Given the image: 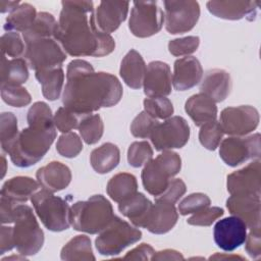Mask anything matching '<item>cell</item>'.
Segmentation results:
<instances>
[{"mask_svg": "<svg viewBox=\"0 0 261 261\" xmlns=\"http://www.w3.org/2000/svg\"><path fill=\"white\" fill-rule=\"evenodd\" d=\"M260 196L231 195L226 207L231 215L241 218L250 229L260 228Z\"/></svg>", "mask_w": 261, "mask_h": 261, "instance_id": "cell-20", "label": "cell"}, {"mask_svg": "<svg viewBox=\"0 0 261 261\" xmlns=\"http://www.w3.org/2000/svg\"><path fill=\"white\" fill-rule=\"evenodd\" d=\"M119 160V149L112 143H104L100 147L94 149L90 155V162L93 169L100 174L113 170L118 165Z\"/></svg>", "mask_w": 261, "mask_h": 261, "instance_id": "cell-28", "label": "cell"}, {"mask_svg": "<svg viewBox=\"0 0 261 261\" xmlns=\"http://www.w3.org/2000/svg\"><path fill=\"white\" fill-rule=\"evenodd\" d=\"M186 191H187L186 184L182 181V179L173 178L170 180L165 191L159 196L155 197V201H160V202L173 205L181 198V196L186 193Z\"/></svg>", "mask_w": 261, "mask_h": 261, "instance_id": "cell-50", "label": "cell"}, {"mask_svg": "<svg viewBox=\"0 0 261 261\" xmlns=\"http://www.w3.org/2000/svg\"><path fill=\"white\" fill-rule=\"evenodd\" d=\"M219 123L224 134L246 136L258 126L259 112L250 105L226 107L220 113Z\"/></svg>", "mask_w": 261, "mask_h": 261, "instance_id": "cell-14", "label": "cell"}, {"mask_svg": "<svg viewBox=\"0 0 261 261\" xmlns=\"http://www.w3.org/2000/svg\"><path fill=\"white\" fill-rule=\"evenodd\" d=\"M151 260H184V256L178 251L165 249L159 252H155Z\"/></svg>", "mask_w": 261, "mask_h": 261, "instance_id": "cell-55", "label": "cell"}, {"mask_svg": "<svg viewBox=\"0 0 261 261\" xmlns=\"http://www.w3.org/2000/svg\"><path fill=\"white\" fill-rule=\"evenodd\" d=\"M1 97L6 104L12 107H24L32 101L30 93L21 86L1 87Z\"/></svg>", "mask_w": 261, "mask_h": 261, "instance_id": "cell-44", "label": "cell"}, {"mask_svg": "<svg viewBox=\"0 0 261 261\" xmlns=\"http://www.w3.org/2000/svg\"><path fill=\"white\" fill-rule=\"evenodd\" d=\"M37 14L36 8L33 5L30 3H20V5L6 17L4 30L6 32L24 33L33 25Z\"/></svg>", "mask_w": 261, "mask_h": 261, "instance_id": "cell-33", "label": "cell"}, {"mask_svg": "<svg viewBox=\"0 0 261 261\" xmlns=\"http://www.w3.org/2000/svg\"><path fill=\"white\" fill-rule=\"evenodd\" d=\"M11 259H16V260H18V259H21V260H23V259H25V256H23V255H21V256H15V255H13V256H10V257H6V258H3V259H2V261L11 260Z\"/></svg>", "mask_w": 261, "mask_h": 261, "instance_id": "cell-59", "label": "cell"}, {"mask_svg": "<svg viewBox=\"0 0 261 261\" xmlns=\"http://www.w3.org/2000/svg\"><path fill=\"white\" fill-rule=\"evenodd\" d=\"M56 150L63 157L73 158L83 150L82 139L75 133H64L56 143Z\"/></svg>", "mask_w": 261, "mask_h": 261, "instance_id": "cell-42", "label": "cell"}, {"mask_svg": "<svg viewBox=\"0 0 261 261\" xmlns=\"http://www.w3.org/2000/svg\"><path fill=\"white\" fill-rule=\"evenodd\" d=\"M230 90L231 79L229 73L219 68L208 70L200 85V93L205 94L215 103L225 100Z\"/></svg>", "mask_w": 261, "mask_h": 261, "instance_id": "cell-24", "label": "cell"}, {"mask_svg": "<svg viewBox=\"0 0 261 261\" xmlns=\"http://www.w3.org/2000/svg\"><path fill=\"white\" fill-rule=\"evenodd\" d=\"M153 157V150L147 141L134 142L127 150V162L133 167H141Z\"/></svg>", "mask_w": 261, "mask_h": 261, "instance_id": "cell-41", "label": "cell"}, {"mask_svg": "<svg viewBox=\"0 0 261 261\" xmlns=\"http://www.w3.org/2000/svg\"><path fill=\"white\" fill-rule=\"evenodd\" d=\"M203 68L194 56H186L175 60L173 65L172 85L176 91H186L202 81Z\"/></svg>", "mask_w": 261, "mask_h": 261, "instance_id": "cell-22", "label": "cell"}, {"mask_svg": "<svg viewBox=\"0 0 261 261\" xmlns=\"http://www.w3.org/2000/svg\"><path fill=\"white\" fill-rule=\"evenodd\" d=\"M151 201L142 193H136L128 199L118 203V209L123 216L127 217L130 222L138 227L140 221L150 209Z\"/></svg>", "mask_w": 261, "mask_h": 261, "instance_id": "cell-34", "label": "cell"}, {"mask_svg": "<svg viewBox=\"0 0 261 261\" xmlns=\"http://www.w3.org/2000/svg\"><path fill=\"white\" fill-rule=\"evenodd\" d=\"M190 138V126L181 116H171L153 128L150 139L157 151L184 147Z\"/></svg>", "mask_w": 261, "mask_h": 261, "instance_id": "cell-12", "label": "cell"}, {"mask_svg": "<svg viewBox=\"0 0 261 261\" xmlns=\"http://www.w3.org/2000/svg\"><path fill=\"white\" fill-rule=\"evenodd\" d=\"M36 176L42 189L55 193L65 189L70 184L71 171L65 164L59 161H51L39 168Z\"/></svg>", "mask_w": 261, "mask_h": 261, "instance_id": "cell-23", "label": "cell"}, {"mask_svg": "<svg viewBox=\"0 0 261 261\" xmlns=\"http://www.w3.org/2000/svg\"><path fill=\"white\" fill-rule=\"evenodd\" d=\"M106 191L114 202L121 203L138 192L137 178L127 172L117 173L107 182Z\"/></svg>", "mask_w": 261, "mask_h": 261, "instance_id": "cell-30", "label": "cell"}, {"mask_svg": "<svg viewBox=\"0 0 261 261\" xmlns=\"http://www.w3.org/2000/svg\"><path fill=\"white\" fill-rule=\"evenodd\" d=\"M17 204L2 198L0 199V220L2 224L12 223L13 220V211Z\"/></svg>", "mask_w": 261, "mask_h": 261, "instance_id": "cell-54", "label": "cell"}, {"mask_svg": "<svg viewBox=\"0 0 261 261\" xmlns=\"http://www.w3.org/2000/svg\"><path fill=\"white\" fill-rule=\"evenodd\" d=\"M200 127L201 128L199 132V141L201 145L207 150L214 151L219 146L222 136L224 134L219 121H210Z\"/></svg>", "mask_w": 261, "mask_h": 261, "instance_id": "cell-38", "label": "cell"}, {"mask_svg": "<svg viewBox=\"0 0 261 261\" xmlns=\"http://www.w3.org/2000/svg\"><path fill=\"white\" fill-rule=\"evenodd\" d=\"M25 47L16 32H6L1 37V52L3 56L12 58H20L24 55Z\"/></svg>", "mask_w": 261, "mask_h": 261, "instance_id": "cell-43", "label": "cell"}, {"mask_svg": "<svg viewBox=\"0 0 261 261\" xmlns=\"http://www.w3.org/2000/svg\"><path fill=\"white\" fill-rule=\"evenodd\" d=\"M38 180L29 176H14L6 180L1 189V197L15 204H23L40 190Z\"/></svg>", "mask_w": 261, "mask_h": 261, "instance_id": "cell-25", "label": "cell"}, {"mask_svg": "<svg viewBox=\"0 0 261 261\" xmlns=\"http://www.w3.org/2000/svg\"><path fill=\"white\" fill-rule=\"evenodd\" d=\"M260 1H237V0H226V1H208L207 9L211 14L216 17L238 20L242 18H247L248 20H253L256 16L257 8Z\"/></svg>", "mask_w": 261, "mask_h": 261, "instance_id": "cell-21", "label": "cell"}, {"mask_svg": "<svg viewBox=\"0 0 261 261\" xmlns=\"http://www.w3.org/2000/svg\"><path fill=\"white\" fill-rule=\"evenodd\" d=\"M215 244L223 251H233L241 247L247 238V225L245 222L232 215L218 220L213 229Z\"/></svg>", "mask_w": 261, "mask_h": 261, "instance_id": "cell-16", "label": "cell"}, {"mask_svg": "<svg viewBox=\"0 0 261 261\" xmlns=\"http://www.w3.org/2000/svg\"><path fill=\"white\" fill-rule=\"evenodd\" d=\"M210 198L203 193H193L184 198L178 204V212L181 215L194 214L205 207L210 206Z\"/></svg>", "mask_w": 261, "mask_h": 261, "instance_id": "cell-45", "label": "cell"}, {"mask_svg": "<svg viewBox=\"0 0 261 261\" xmlns=\"http://www.w3.org/2000/svg\"><path fill=\"white\" fill-rule=\"evenodd\" d=\"M210 260H245V258L241 257V256H238V255H226V254H215L211 257H209Z\"/></svg>", "mask_w": 261, "mask_h": 261, "instance_id": "cell-57", "label": "cell"}, {"mask_svg": "<svg viewBox=\"0 0 261 261\" xmlns=\"http://www.w3.org/2000/svg\"><path fill=\"white\" fill-rule=\"evenodd\" d=\"M31 202L38 217L49 230L62 231L70 226V207L62 198L41 189L32 196Z\"/></svg>", "mask_w": 261, "mask_h": 261, "instance_id": "cell-7", "label": "cell"}, {"mask_svg": "<svg viewBox=\"0 0 261 261\" xmlns=\"http://www.w3.org/2000/svg\"><path fill=\"white\" fill-rule=\"evenodd\" d=\"M147 65L141 54L132 49L122 58L119 68V74L122 81L132 89H140L146 73Z\"/></svg>", "mask_w": 261, "mask_h": 261, "instance_id": "cell-27", "label": "cell"}, {"mask_svg": "<svg viewBox=\"0 0 261 261\" xmlns=\"http://www.w3.org/2000/svg\"><path fill=\"white\" fill-rule=\"evenodd\" d=\"M1 163H2V170H1V177H3L5 175L6 172V160L5 157L2 155L1 156Z\"/></svg>", "mask_w": 261, "mask_h": 261, "instance_id": "cell-58", "label": "cell"}, {"mask_svg": "<svg viewBox=\"0 0 261 261\" xmlns=\"http://www.w3.org/2000/svg\"><path fill=\"white\" fill-rule=\"evenodd\" d=\"M164 23V12L156 1H135L130 10L128 28L139 38L157 34Z\"/></svg>", "mask_w": 261, "mask_h": 261, "instance_id": "cell-10", "label": "cell"}, {"mask_svg": "<svg viewBox=\"0 0 261 261\" xmlns=\"http://www.w3.org/2000/svg\"><path fill=\"white\" fill-rule=\"evenodd\" d=\"M260 134L231 136L219 145V156L229 166H237L251 159H259L261 154Z\"/></svg>", "mask_w": 261, "mask_h": 261, "instance_id": "cell-11", "label": "cell"}, {"mask_svg": "<svg viewBox=\"0 0 261 261\" xmlns=\"http://www.w3.org/2000/svg\"><path fill=\"white\" fill-rule=\"evenodd\" d=\"M185 110L197 126L216 120V103L203 93L191 96L185 104Z\"/></svg>", "mask_w": 261, "mask_h": 261, "instance_id": "cell-26", "label": "cell"}, {"mask_svg": "<svg viewBox=\"0 0 261 261\" xmlns=\"http://www.w3.org/2000/svg\"><path fill=\"white\" fill-rule=\"evenodd\" d=\"M60 258L66 261H94L91 240L86 234H79L69 240L61 249Z\"/></svg>", "mask_w": 261, "mask_h": 261, "instance_id": "cell-32", "label": "cell"}, {"mask_svg": "<svg viewBox=\"0 0 261 261\" xmlns=\"http://www.w3.org/2000/svg\"><path fill=\"white\" fill-rule=\"evenodd\" d=\"M180 167L181 159L177 153L171 150L163 151L145 164L141 174L144 189L154 197L159 196L179 172Z\"/></svg>", "mask_w": 261, "mask_h": 261, "instance_id": "cell-6", "label": "cell"}, {"mask_svg": "<svg viewBox=\"0 0 261 261\" xmlns=\"http://www.w3.org/2000/svg\"><path fill=\"white\" fill-rule=\"evenodd\" d=\"M199 44L198 36H188L169 41L168 50L173 56H188L197 51Z\"/></svg>", "mask_w": 261, "mask_h": 261, "instance_id": "cell-47", "label": "cell"}, {"mask_svg": "<svg viewBox=\"0 0 261 261\" xmlns=\"http://www.w3.org/2000/svg\"><path fill=\"white\" fill-rule=\"evenodd\" d=\"M56 138L54 122L29 124L18 133L6 153L17 167H30L39 162Z\"/></svg>", "mask_w": 261, "mask_h": 261, "instance_id": "cell-3", "label": "cell"}, {"mask_svg": "<svg viewBox=\"0 0 261 261\" xmlns=\"http://www.w3.org/2000/svg\"><path fill=\"white\" fill-rule=\"evenodd\" d=\"M24 60L35 71L62 65L66 53L54 38H42L25 43Z\"/></svg>", "mask_w": 261, "mask_h": 261, "instance_id": "cell-9", "label": "cell"}, {"mask_svg": "<svg viewBox=\"0 0 261 261\" xmlns=\"http://www.w3.org/2000/svg\"><path fill=\"white\" fill-rule=\"evenodd\" d=\"M157 123L158 120L156 118L149 115L146 111H142L134 118L130 124V133L136 138H150L151 133Z\"/></svg>", "mask_w": 261, "mask_h": 261, "instance_id": "cell-46", "label": "cell"}, {"mask_svg": "<svg viewBox=\"0 0 261 261\" xmlns=\"http://www.w3.org/2000/svg\"><path fill=\"white\" fill-rule=\"evenodd\" d=\"M143 103L144 111L156 119H167L174 111L171 101L166 97H148Z\"/></svg>", "mask_w": 261, "mask_h": 261, "instance_id": "cell-37", "label": "cell"}, {"mask_svg": "<svg viewBox=\"0 0 261 261\" xmlns=\"http://www.w3.org/2000/svg\"><path fill=\"white\" fill-rule=\"evenodd\" d=\"M223 213H224L223 209L220 207L208 206L194 213L191 217L188 218L187 222L191 225H196V226H209L216 219L221 217Z\"/></svg>", "mask_w": 261, "mask_h": 261, "instance_id": "cell-48", "label": "cell"}, {"mask_svg": "<svg viewBox=\"0 0 261 261\" xmlns=\"http://www.w3.org/2000/svg\"><path fill=\"white\" fill-rule=\"evenodd\" d=\"M227 191L230 195H261V162L256 159L247 166L227 175Z\"/></svg>", "mask_w": 261, "mask_h": 261, "instance_id": "cell-15", "label": "cell"}, {"mask_svg": "<svg viewBox=\"0 0 261 261\" xmlns=\"http://www.w3.org/2000/svg\"><path fill=\"white\" fill-rule=\"evenodd\" d=\"M164 22L169 34H184L191 31L200 16L197 1H164Z\"/></svg>", "mask_w": 261, "mask_h": 261, "instance_id": "cell-13", "label": "cell"}, {"mask_svg": "<svg viewBox=\"0 0 261 261\" xmlns=\"http://www.w3.org/2000/svg\"><path fill=\"white\" fill-rule=\"evenodd\" d=\"M141 237L142 231L137 226L135 227L114 215L109 224L99 232L95 240V245L101 255L113 256L137 243Z\"/></svg>", "mask_w": 261, "mask_h": 261, "instance_id": "cell-8", "label": "cell"}, {"mask_svg": "<svg viewBox=\"0 0 261 261\" xmlns=\"http://www.w3.org/2000/svg\"><path fill=\"white\" fill-rule=\"evenodd\" d=\"M29 79L28 63L23 58L1 56V87H18Z\"/></svg>", "mask_w": 261, "mask_h": 261, "instance_id": "cell-29", "label": "cell"}, {"mask_svg": "<svg viewBox=\"0 0 261 261\" xmlns=\"http://www.w3.org/2000/svg\"><path fill=\"white\" fill-rule=\"evenodd\" d=\"M54 39L73 57H102L115 48L114 39L100 32L94 22L92 1H62Z\"/></svg>", "mask_w": 261, "mask_h": 261, "instance_id": "cell-2", "label": "cell"}, {"mask_svg": "<svg viewBox=\"0 0 261 261\" xmlns=\"http://www.w3.org/2000/svg\"><path fill=\"white\" fill-rule=\"evenodd\" d=\"M87 114H80L66 107H60L53 116L55 127L61 133H69L74 128H79V125Z\"/></svg>", "mask_w": 261, "mask_h": 261, "instance_id": "cell-39", "label": "cell"}, {"mask_svg": "<svg viewBox=\"0 0 261 261\" xmlns=\"http://www.w3.org/2000/svg\"><path fill=\"white\" fill-rule=\"evenodd\" d=\"M172 75L170 67L162 61H151L146 68L143 82L147 97H166L171 93Z\"/></svg>", "mask_w": 261, "mask_h": 261, "instance_id": "cell-19", "label": "cell"}, {"mask_svg": "<svg viewBox=\"0 0 261 261\" xmlns=\"http://www.w3.org/2000/svg\"><path fill=\"white\" fill-rule=\"evenodd\" d=\"M122 97L118 79L108 72H96L83 59L70 61L62 93L64 107L80 114H91L100 108L116 105Z\"/></svg>", "mask_w": 261, "mask_h": 261, "instance_id": "cell-1", "label": "cell"}, {"mask_svg": "<svg viewBox=\"0 0 261 261\" xmlns=\"http://www.w3.org/2000/svg\"><path fill=\"white\" fill-rule=\"evenodd\" d=\"M79 132L82 139L88 144L93 145L100 141L104 132V124L99 114H87L79 125Z\"/></svg>", "mask_w": 261, "mask_h": 261, "instance_id": "cell-36", "label": "cell"}, {"mask_svg": "<svg viewBox=\"0 0 261 261\" xmlns=\"http://www.w3.org/2000/svg\"><path fill=\"white\" fill-rule=\"evenodd\" d=\"M15 248L13 239V227L2 226L0 231V254H4L7 251Z\"/></svg>", "mask_w": 261, "mask_h": 261, "instance_id": "cell-53", "label": "cell"}, {"mask_svg": "<svg viewBox=\"0 0 261 261\" xmlns=\"http://www.w3.org/2000/svg\"><path fill=\"white\" fill-rule=\"evenodd\" d=\"M36 79L42 86V94L49 101L59 98L64 82V71L62 66L35 71Z\"/></svg>", "mask_w": 261, "mask_h": 261, "instance_id": "cell-31", "label": "cell"}, {"mask_svg": "<svg viewBox=\"0 0 261 261\" xmlns=\"http://www.w3.org/2000/svg\"><path fill=\"white\" fill-rule=\"evenodd\" d=\"M13 239L17 252L23 256L37 254L44 244V232L30 206L17 204L13 211Z\"/></svg>", "mask_w": 261, "mask_h": 261, "instance_id": "cell-5", "label": "cell"}, {"mask_svg": "<svg viewBox=\"0 0 261 261\" xmlns=\"http://www.w3.org/2000/svg\"><path fill=\"white\" fill-rule=\"evenodd\" d=\"M178 218V213L172 204L155 201L138 227H144L152 233L163 234L173 228Z\"/></svg>", "mask_w": 261, "mask_h": 261, "instance_id": "cell-17", "label": "cell"}, {"mask_svg": "<svg viewBox=\"0 0 261 261\" xmlns=\"http://www.w3.org/2000/svg\"><path fill=\"white\" fill-rule=\"evenodd\" d=\"M0 119L1 147L2 150L6 152L19 133L17 129V118L12 112H3L1 113Z\"/></svg>", "mask_w": 261, "mask_h": 261, "instance_id": "cell-40", "label": "cell"}, {"mask_svg": "<svg viewBox=\"0 0 261 261\" xmlns=\"http://www.w3.org/2000/svg\"><path fill=\"white\" fill-rule=\"evenodd\" d=\"M20 5L19 1H7V0H0V11L2 13L5 12H12Z\"/></svg>", "mask_w": 261, "mask_h": 261, "instance_id": "cell-56", "label": "cell"}, {"mask_svg": "<svg viewBox=\"0 0 261 261\" xmlns=\"http://www.w3.org/2000/svg\"><path fill=\"white\" fill-rule=\"evenodd\" d=\"M246 252L254 259H258L261 256V232L260 228L250 229V232L246 238Z\"/></svg>", "mask_w": 261, "mask_h": 261, "instance_id": "cell-51", "label": "cell"}, {"mask_svg": "<svg viewBox=\"0 0 261 261\" xmlns=\"http://www.w3.org/2000/svg\"><path fill=\"white\" fill-rule=\"evenodd\" d=\"M114 217L110 202L102 195L77 201L70 207V225L77 231L99 233Z\"/></svg>", "mask_w": 261, "mask_h": 261, "instance_id": "cell-4", "label": "cell"}, {"mask_svg": "<svg viewBox=\"0 0 261 261\" xmlns=\"http://www.w3.org/2000/svg\"><path fill=\"white\" fill-rule=\"evenodd\" d=\"M58 21L48 12H39L33 25L22 33L24 43L42 38H54Z\"/></svg>", "mask_w": 261, "mask_h": 261, "instance_id": "cell-35", "label": "cell"}, {"mask_svg": "<svg viewBox=\"0 0 261 261\" xmlns=\"http://www.w3.org/2000/svg\"><path fill=\"white\" fill-rule=\"evenodd\" d=\"M128 7L129 2L127 1H101L94 10L96 28L100 32L110 35L125 20Z\"/></svg>", "mask_w": 261, "mask_h": 261, "instance_id": "cell-18", "label": "cell"}, {"mask_svg": "<svg viewBox=\"0 0 261 261\" xmlns=\"http://www.w3.org/2000/svg\"><path fill=\"white\" fill-rule=\"evenodd\" d=\"M27 120L29 124H42L54 122L50 107L47 103L42 101H38L31 106V108L28 111Z\"/></svg>", "mask_w": 261, "mask_h": 261, "instance_id": "cell-49", "label": "cell"}, {"mask_svg": "<svg viewBox=\"0 0 261 261\" xmlns=\"http://www.w3.org/2000/svg\"><path fill=\"white\" fill-rule=\"evenodd\" d=\"M154 249L148 244H141L133 250L128 251L121 259L123 260H151L154 255Z\"/></svg>", "mask_w": 261, "mask_h": 261, "instance_id": "cell-52", "label": "cell"}]
</instances>
